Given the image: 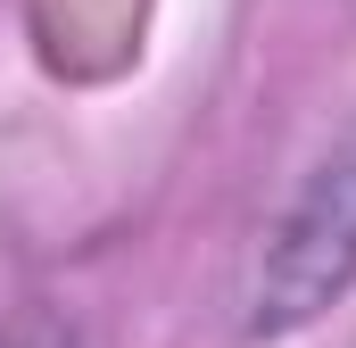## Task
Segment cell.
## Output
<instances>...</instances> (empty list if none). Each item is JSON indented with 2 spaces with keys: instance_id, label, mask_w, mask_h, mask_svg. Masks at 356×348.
I'll list each match as a JSON object with an SVG mask.
<instances>
[{
  "instance_id": "1",
  "label": "cell",
  "mask_w": 356,
  "mask_h": 348,
  "mask_svg": "<svg viewBox=\"0 0 356 348\" xmlns=\"http://www.w3.org/2000/svg\"><path fill=\"white\" fill-rule=\"evenodd\" d=\"M356 282V133L298 182V199L282 207V224L266 232V258L249 282V340H282L298 324H315L340 290Z\"/></svg>"
},
{
  "instance_id": "2",
  "label": "cell",
  "mask_w": 356,
  "mask_h": 348,
  "mask_svg": "<svg viewBox=\"0 0 356 348\" xmlns=\"http://www.w3.org/2000/svg\"><path fill=\"white\" fill-rule=\"evenodd\" d=\"M8 348H75V340H67V332H50V324H33L25 340H8Z\"/></svg>"
}]
</instances>
